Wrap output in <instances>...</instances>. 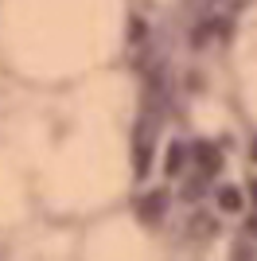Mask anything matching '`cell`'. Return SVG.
Here are the masks:
<instances>
[{
	"label": "cell",
	"instance_id": "obj_1",
	"mask_svg": "<svg viewBox=\"0 0 257 261\" xmlns=\"http://www.w3.org/2000/svg\"><path fill=\"white\" fill-rule=\"evenodd\" d=\"M191 160L199 164V172H203V175H214L218 168H222V152H218L214 144H195V148H191Z\"/></svg>",
	"mask_w": 257,
	"mask_h": 261
},
{
	"label": "cell",
	"instance_id": "obj_4",
	"mask_svg": "<svg viewBox=\"0 0 257 261\" xmlns=\"http://www.w3.org/2000/svg\"><path fill=\"white\" fill-rule=\"evenodd\" d=\"M183 156H187V148H183V144H171V148H168V160H164V172H168V175H179Z\"/></svg>",
	"mask_w": 257,
	"mask_h": 261
},
{
	"label": "cell",
	"instance_id": "obj_2",
	"mask_svg": "<svg viewBox=\"0 0 257 261\" xmlns=\"http://www.w3.org/2000/svg\"><path fill=\"white\" fill-rule=\"evenodd\" d=\"M164 211H168V195H164V191H152V195H144V203H140V218H144V222H156V218H164Z\"/></svg>",
	"mask_w": 257,
	"mask_h": 261
},
{
	"label": "cell",
	"instance_id": "obj_5",
	"mask_svg": "<svg viewBox=\"0 0 257 261\" xmlns=\"http://www.w3.org/2000/svg\"><path fill=\"white\" fill-rule=\"evenodd\" d=\"M249 195H253V203H257V179H253V187H249Z\"/></svg>",
	"mask_w": 257,
	"mask_h": 261
},
{
	"label": "cell",
	"instance_id": "obj_6",
	"mask_svg": "<svg viewBox=\"0 0 257 261\" xmlns=\"http://www.w3.org/2000/svg\"><path fill=\"white\" fill-rule=\"evenodd\" d=\"M253 156H257V144H253Z\"/></svg>",
	"mask_w": 257,
	"mask_h": 261
},
{
	"label": "cell",
	"instance_id": "obj_3",
	"mask_svg": "<svg viewBox=\"0 0 257 261\" xmlns=\"http://www.w3.org/2000/svg\"><path fill=\"white\" fill-rule=\"evenodd\" d=\"M218 207H222L226 215H238V211H242V191H238V187H218Z\"/></svg>",
	"mask_w": 257,
	"mask_h": 261
}]
</instances>
